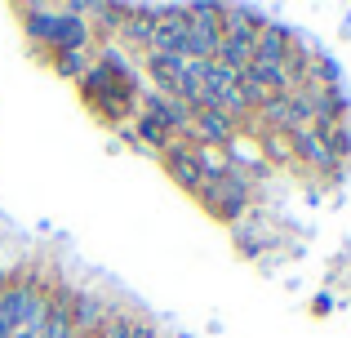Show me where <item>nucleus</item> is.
<instances>
[{
	"instance_id": "obj_1",
	"label": "nucleus",
	"mask_w": 351,
	"mask_h": 338,
	"mask_svg": "<svg viewBox=\"0 0 351 338\" xmlns=\"http://www.w3.org/2000/svg\"><path fill=\"white\" fill-rule=\"evenodd\" d=\"M27 32H32L40 45H49L53 53L85 49L89 36H94L80 5H67V9H27Z\"/></svg>"
},
{
	"instance_id": "obj_2",
	"label": "nucleus",
	"mask_w": 351,
	"mask_h": 338,
	"mask_svg": "<svg viewBox=\"0 0 351 338\" xmlns=\"http://www.w3.org/2000/svg\"><path fill=\"white\" fill-rule=\"evenodd\" d=\"M218 45H223V9L218 5H196L187 18V45L182 58L187 62H214Z\"/></svg>"
},
{
	"instance_id": "obj_3",
	"label": "nucleus",
	"mask_w": 351,
	"mask_h": 338,
	"mask_svg": "<svg viewBox=\"0 0 351 338\" xmlns=\"http://www.w3.org/2000/svg\"><path fill=\"white\" fill-rule=\"evenodd\" d=\"M200 200H205V209H214L218 218L236 223L249 209V182L240 178L236 169H227V173H218V178H209L205 187H200Z\"/></svg>"
},
{
	"instance_id": "obj_4",
	"label": "nucleus",
	"mask_w": 351,
	"mask_h": 338,
	"mask_svg": "<svg viewBox=\"0 0 351 338\" xmlns=\"http://www.w3.org/2000/svg\"><path fill=\"white\" fill-rule=\"evenodd\" d=\"M160 156H165L169 178L178 182V187H187V191H196V196H200V187L209 182V178H205V152H200L191 138H182V134H178V138H173L169 147L160 152Z\"/></svg>"
},
{
	"instance_id": "obj_5",
	"label": "nucleus",
	"mask_w": 351,
	"mask_h": 338,
	"mask_svg": "<svg viewBox=\"0 0 351 338\" xmlns=\"http://www.w3.org/2000/svg\"><path fill=\"white\" fill-rule=\"evenodd\" d=\"M187 18H191V9H182V5L156 9V27H152L147 53H182V45H187Z\"/></svg>"
},
{
	"instance_id": "obj_6",
	"label": "nucleus",
	"mask_w": 351,
	"mask_h": 338,
	"mask_svg": "<svg viewBox=\"0 0 351 338\" xmlns=\"http://www.w3.org/2000/svg\"><path fill=\"white\" fill-rule=\"evenodd\" d=\"M285 138H289V152H293V160H302V165H311V169H334L338 160V152L329 147L325 138H320L316 130H311V125H302V130H293V134H285Z\"/></svg>"
},
{
	"instance_id": "obj_7",
	"label": "nucleus",
	"mask_w": 351,
	"mask_h": 338,
	"mask_svg": "<svg viewBox=\"0 0 351 338\" xmlns=\"http://www.w3.org/2000/svg\"><path fill=\"white\" fill-rule=\"evenodd\" d=\"M103 321H107V307L98 303L94 294H76V289H71V298H67V325H71V338H94Z\"/></svg>"
},
{
	"instance_id": "obj_8",
	"label": "nucleus",
	"mask_w": 351,
	"mask_h": 338,
	"mask_svg": "<svg viewBox=\"0 0 351 338\" xmlns=\"http://www.w3.org/2000/svg\"><path fill=\"white\" fill-rule=\"evenodd\" d=\"M152 27H156V9H147V5H125V23H120V40L129 45V49H143L147 53V45H152Z\"/></svg>"
},
{
	"instance_id": "obj_9",
	"label": "nucleus",
	"mask_w": 351,
	"mask_h": 338,
	"mask_svg": "<svg viewBox=\"0 0 351 338\" xmlns=\"http://www.w3.org/2000/svg\"><path fill=\"white\" fill-rule=\"evenodd\" d=\"M147 71H152V80H156L160 94H178L187 58H182V53H147Z\"/></svg>"
},
{
	"instance_id": "obj_10",
	"label": "nucleus",
	"mask_w": 351,
	"mask_h": 338,
	"mask_svg": "<svg viewBox=\"0 0 351 338\" xmlns=\"http://www.w3.org/2000/svg\"><path fill=\"white\" fill-rule=\"evenodd\" d=\"M94 62L98 58H89V49H62V53H53V67H58L62 76H71V80H85Z\"/></svg>"
},
{
	"instance_id": "obj_11",
	"label": "nucleus",
	"mask_w": 351,
	"mask_h": 338,
	"mask_svg": "<svg viewBox=\"0 0 351 338\" xmlns=\"http://www.w3.org/2000/svg\"><path fill=\"white\" fill-rule=\"evenodd\" d=\"M129 325H134L129 316H120V312H107V321L98 325V334H94V338H129Z\"/></svg>"
},
{
	"instance_id": "obj_12",
	"label": "nucleus",
	"mask_w": 351,
	"mask_h": 338,
	"mask_svg": "<svg viewBox=\"0 0 351 338\" xmlns=\"http://www.w3.org/2000/svg\"><path fill=\"white\" fill-rule=\"evenodd\" d=\"M129 338H156V330L147 321H134V325H129Z\"/></svg>"
},
{
	"instance_id": "obj_13",
	"label": "nucleus",
	"mask_w": 351,
	"mask_h": 338,
	"mask_svg": "<svg viewBox=\"0 0 351 338\" xmlns=\"http://www.w3.org/2000/svg\"><path fill=\"white\" fill-rule=\"evenodd\" d=\"M14 338H40V334H36V330H18Z\"/></svg>"
},
{
	"instance_id": "obj_14",
	"label": "nucleus",
	"mask_w": 351,
	"mask_h": 338,
	"mask_svg": "<svg viewBox=\"0 0 351 338\" xmlns=\"http://www.w3.org/2000/svg\"><path fill=\"white\" fill-rule=\"evenodd\" d=\"M5 280H9V271H5V267H0V289H5Z\"/></svg>"
}]
</instances>
